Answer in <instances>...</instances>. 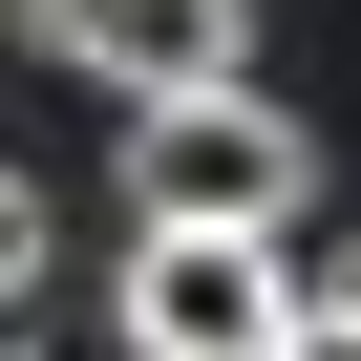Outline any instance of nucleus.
Listing matches in <instances>:
<instances>
[{"mask_svg":"<svg viewBox=\"0 0 361 361\" xmlns=\"http://www.w3.org/2000/svg\"><path fill=\"white\" fill-rule=\"evenodd\" d=\"M298 319V255L276 234H192V213H128V276H106V361H276Z\"/></svg>","mask_w":361,"mask_h":361,"instance_id":"nucleus-1","label":"nucleus"},{"mask_svg":"<svg viewBox=\"0 0 361 361\" xmlns=\"http://www.w3.org/2000/svg\"><path fill=\"white\" fill-rule=\"evenodd\" d=\"M128 192H149V213H192V234H276V192H319V149H298V106L234 64V85L128 106Z\"/></svg>","mask_w":361,"mask_h":361,"instance_id":"nucleus-2","label":"nucleus"},{"mask_svg":"<svg viewBox=\"0 0 361 361\" xmlns=\"http://www.w3.org/2000/svg\"><path fill=\"white\" fill-rule=\"evenodd\" d=\"M22 43L85 64L106 106H170V85H234V0H22Z\"/></svg>","mask_w":361,"mask_h":361,"instance_id":"nucleus-3","label":"nucleus"},{"mask_svg":"<svg viewBox=\"0 0 361 361\" xmlns=\"http://www.w3.org/2000/svg\"><path fill=\"white\" fill-rule=\"evenodd\" d=\"M43 255H64V213H43V170H0V319L43 298Z\"/></svg>","mask_w":361,"mask_h":361,"instance_id":"nucleus-4","label":"nucleus"},{"mask_svg":"<svg viewBox=\"0 0 361 361\" xmlns=\"http://www.w3.org/2000/svg\"><path fill=\"white\" fill-rule=\"evenodd\" d=\"M276 361H361V319H340V298H298V319H276Z\"/></svg>","mask_w":361,"mask_h":361,"instance_id":"nucleus-5","label":"nucleus"},{"mask_svg":"<svg viewBox=\"0 0 361 361\" xmlns=\"http://www.w3.org/2000/svg\"><path fill=\"white\" fill-rule=\"evenodd\" d=\"M0 361H64V340H0Z\"/></svg>","mask_w":361,"mask_h":361,"instance_id":"nucleus-6","label":"nucleus"},{"mask_svg":"<svg viewBox=\"0 0 361 361\" xmlns=\"http://www.w3.org/2000/svg\"><path fill=\"white\" fill-rule=\"evenodd\" d=\"M340 319H361V255H340Z\"/></svg>","mask_w":361,"mask_h":361,"instance_id":"nucleus-7","label":"nucleus"}]
</instances>
